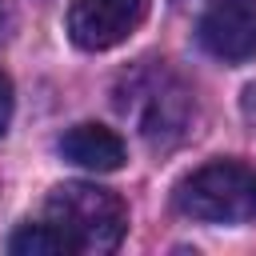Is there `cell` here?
<instances>
[{
  "instance_id": "6da1fadb",
  "label": "cell",
  "mask_w": 256,
  "mask_h": 256,
  "mask_svg": "<svg viewBox=\"0 0 256 256\" xmlns=\"http://www.w3.org/2000/svg\"><path fill=\"white\" fill-rule=\"evenodd\" d=\"M116 112L132 120L136 136L152 152H172L196 132V96L192 88L156 60H144L116 80Z\"/></svg>"
},
{
  "instance_id": "7a4b0ae2",
  "label": "cell",
  "mask_w": 256,
  "mask_h": 256,
  "mask_svg": "<svg viewBox=\"0 0 256 256\" xmlns=\"http://www.w3.org/2000/svg\"><path fill=\"white\" fill-rule=\"evenodd\" d=\"M44 220L64 236L68 252L100 256L112 252L124 240L128 208L112 188L88 184V180H64L44 200Z\"/></svg>"
},
{
  "instance_id": "3957f363",
  "label": "cell",
  "mask_w": 256,
  "mask_h": 256,
  "mask_svg": "<svg viewBox=\"0 0 256 256\" xmlns=\"http://www.w3.org/2000/svg\"><path fill=\"white\" fill-rule=\"evenodd\" d=\"M176 212L200 224H252L256 220V168L240 160H212L188 172L172 192Z\"/></svg>"
},
{
  "instance_id": "277c9868",
  "label": "cell",
  "mask_w": 256,
  "mask_h": 256,
  "mask_svg": "<svg viewBox=\"0 0 256 256\" xmlns=\"http://www.w3.org/2000/svg\"><path fill=\"white\" fill-rule=\"evenodd\" d=\"M152 0H72L64 24L76 48L84 52H108L124 44L148 16Z\"/></svg>"
},
{
  "instance_id": "5b68a950",
  "label": "cell",
  "mask_w": 256,
  "mask_h": 256,
  "mask_svg": "<svg viewBox=\"0 0 256 256\" xmlns=\"http://www.w3.org/2000/svg\"><path fill=\"white\" fill-rule=\"evenodd\" d=\"M208 56L224 64H244L256 56V0H212L196 24Z\"/></svg>"
},
{
  "instance_id": "8992f818",
  "label": "cell",
  "mask_w": 256,
  "mask_h": 256,
  "mask_svg": "<svg viewBox=\"0 0 256 256\" xmlns=\"http://www.w3.org/2000/svg\"><path fill=\"white\" fill-rule=\"evenodd\" d=\"M60 156L76 168H88V172H116V168H124L128 148L104 124H76L60 136Z\"/></svg>"
},
{
  "instance_id": "52a82bcc",
  "label": "cell",
  "mask_w": 256,
  "mask_h": 256,
  "mask_svg": "<svg viewBox=\"0 0 256 256\" xmlns=\"http://www.w3.org/2000/svg\"><path fill=\"white\" fill-rule=\"evenodd\" d=\"M8 252H16V256H68V244L48 220H40V224H20L8 240Z\"/></svg>"
},
{
  "instance_id": "ba28073f",
  "label": "cell",
  "mask_w": 256,
  "mask_h": 256,
  "mask_svg": "<svg viewBox=\"0 0 256 256\" xmlns=\"http://www.w3.org/2000/svg\"><path fill=\"white\" fill-rule=\"evenodd\" d=\"M8 120H12V80L0 72V136L8 132Z\"/></svg>"
},
{
  "instance_id": "9c48e42d",
  "label": "cell",
  "mask_w": 256,
  "mask_h": 256,
  "mask_svg": "<svg viewBox=\"0 0 256 256\" xmlns=\"http://www.w3.org/2000/svg\"><path fill=\"white\" fill-rule=\"evenodd\" d=\"M8 28H12V8H8V0H0V40L8 36Z\"/></svg>"
}]
</instances>
